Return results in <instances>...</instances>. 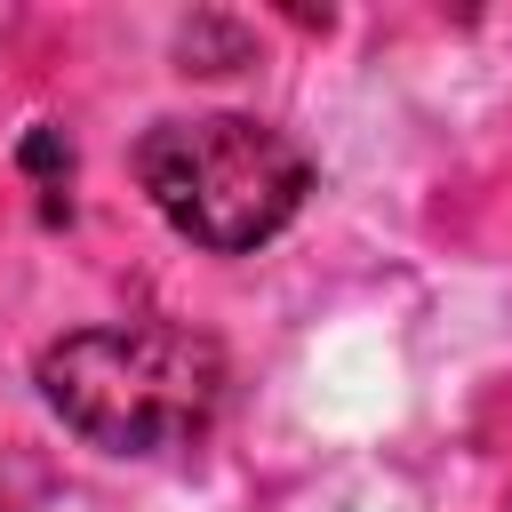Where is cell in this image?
I'll return each instance as SVG.
<instances>
[{
  "instance_id": "cell-1",
  "label": "cell",
  "mask_w": 512,
  "mask_h": 512,
  "mask_svg": "<svg viewBox=\"0 0 512 512\" xmlns=\"http://www.w3.org/2000/svg\"><path fill=\"white\" fill-rule=\"evenodd\" d=\"M224 344L168 320L72 328L40 352V400L112 456H168L192 448L224 408Z\"/></svg>"
},
{
  "instance_id": "cell-2",
  "label": "cell",
  "mask_w": 512,
  "mask_h": 512,
  "mask_svg": "<svg viewBox=\"0 0 512 512\" xmlns=\"http://www.w3.org/2000/svg\"><path fill=\"white\" fill-rule=\"evenodd\" d=\"M136 176L152 208L208 256H248L264 248L312 192V160L248 112H192L160 120L136 144Z\"/></svg>"
},
{
  "instance_id": "cell-3",
  "label": "cell",
  "mask_w": 512,
  "mask_h": 512,
  "mask_svg": "<svg viewBox=\"0 0 512 512\" xmlns=\"http://www.w3.org/2000/svg\"><path fill=\"white\" fill-rule=\"evenodd\" d=\"M504 512H512V496H504Z\"/></svg>"
}]
</instances>
